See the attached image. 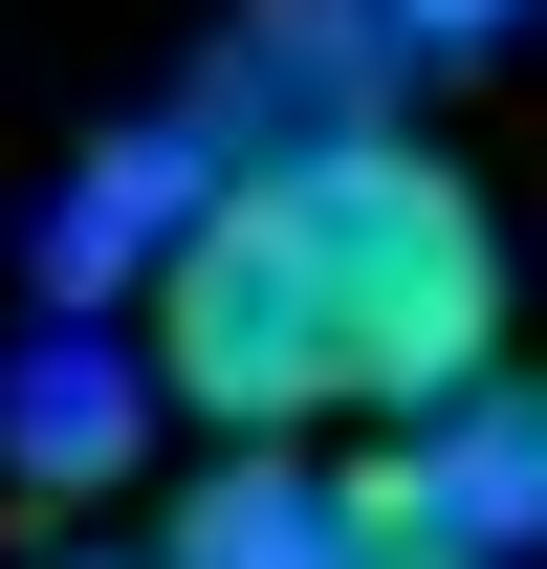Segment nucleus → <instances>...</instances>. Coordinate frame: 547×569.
Returning a JSON list of instances; mask_svg holds the SVG:
<instances>
[{
  "instance_id": "obj_4",
  "label": "nucleus",
  "mask_w": 547,
  "mask_h": 569,
  "mask_svg": "<svg viewBox=\"0 0 547 569\" xmlns=\"http://www.w3.org/2000/svg\"><path fill=\"white\" fill-rule=\"evenodd\" d=\"M526 503H547V395H526Z\"/></svg>"
},
{
  "instance_id": "obj_1",
  "label": "nucleus",
  "mask_w": 547,
  "mask_h": 569,
  "mask_svg": "<svg viewBox=\"0 0 547 569\" xmlns=\"http://www.w3.org/2000/svg\"><path fill=\"white\" fill-rule=\"evenodd\" d=\"M504 351V219L416 132H285L153 241V395L219 438H329V417H438Z\"/></svg>"
},
{
  "instance_id": "obj_3",
  "label": "nucleus",
  "mask_w": 547,
  "mask_h": 569,
  "mask_svg": "<svg viewBox=\"0 0 547 569\" xmlns=\"http://www.w3.org/2000/svg\"><path fill=\"white\" fill-rule=\"evenodd\" d=\"M350 526H372V569H504V548L460 526V503L416 482V460H350Z\"/></svg>"
},
{
  "instance_id": "obj_2",
  "label": "nucleus",
  "mask_w": 547,
  "mask_h": 569,
  "mask_svg": "<svg viewBox=\"0 0 547 569\" xmlns=\"http://www.w3.org/2000/svg\"><path fill=\"white\" fill-rule=\"evenodd\" d=\"M176 569H372V526H350V482H285V460H241V482H198Z\"/></svg>"
}]
</instances>
